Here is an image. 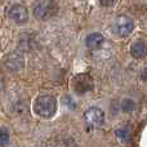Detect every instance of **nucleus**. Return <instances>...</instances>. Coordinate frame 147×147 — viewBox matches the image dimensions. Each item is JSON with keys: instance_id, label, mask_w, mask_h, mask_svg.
Returning <instances> with one entry per match:
<instances>
[{"instance_id": "obj_8", "label": "nucleus", "mask_w": 147, "mask_h": 147, "mask_svg": "<svg viewBox=\"0 0 147 147\" xmlns=\"http://www.w3.org/2000/svg\"><path fill=\"white\" fill-rule=\"evenodd\" d=\"M103 44V35L99 32H93L85 39V45L89 49H98Z\"/></svg>"}, {"instance_id": "obj_11", "label": "nucleus", "mask_w": 147, "mask_h": 147, "mask_svg": "<svg viewBox=\"0 0 147 147\" xmlns=\"http://www.w3.org/2000/svg\"><path fill=\"white\" fill-rule=\"evenodd\" d=\"M9 143V130L5 127H0V146H7Z\"/></svg>"}, {"instance_id": "obj_13", "label": "nucleus", "mask_w": 147, "mask_h": 147, "mask_svg": "<svg viewBox=\"0 0 147 147\" xmlns=\"http://www.w3.org/2000/svg\"><path fill=\"white\" fill-rule=\"evenodd\" d=\"M62 102H63V105H66V107H69V109H71V110L76 109V103L72 101V98L70 96H65L63 98H62Z\"/></svg>"}, {"instance_id": "obj_14", "label": "nucleus", "mask_w": 147, "mask_h": 147, "mask_svg": "<svg viewBox=\"0 0 147 147\" xmlns=\"http://www.w3.org/2000/svg\"><path fill=\"white\" fill-rule=\"evenodd\" d=\"M99 1H101V4L103 7H112L116 3V0H99Z\"/></svg>"}, {"instance_id": "obj_1", "label": "nucleus", "mask_w": 147, "mask_h": 147, "mask_svg": "<svg viewBox=\"0 0 147 147\" xmlns=\"http://www.w3.org/2000/svg\"><path fill=\"white\" fill-rule=\"evenodd\" d=\"M58 103L53 96H39L34 101L32 110L35 115L43 117V119H51L56 115Z\"/></svg>"}, {"instance_id": "obj_3", "label": "nucleus", "mask_w": 147, "mask_h": 147, "mask_svg": "<svg viewBox=\"0 0 147 147\" xmlns=\"http://www.w3.org/2000/svg\"><path fill=\"white\" fill-rule=\"evenodd\" d=\"M84 117H85V121L88 124L89 128L92 129H96L99 128L105 121V114L99 107H90L84 112Z\"/></svg>"}, {"instance_id": "obj_6", "label": "nucleus", "mask_w": 147, "mask_h": 147, "mask_svg": "<svg viewBox=\"0 0 147 147\" xmlns=\"http://www.w3.org/2000/svg\"><path fill=\"white\" fill-rule=\"evenodd\" d=\"M9 18L17 25H25L28 21V10L26 7L21 4H14L13 7H10L9 12H8Z\"/></svg>"}, {"instance_id": "obj_2", "label": "nucleus", "mask_w": 147, "mask_h": 147, "mask_svg": "<svg viewBox=\"0 0 147 147\" xmlns=\"http://www.w3.org/2000/svg\"><path fill=\"white\" fill-rule=\"evenodd\" d=\"M56 13H57V5L53 0H43L34 8V14L40 21L49 20Z\"/></svg>"}, {"instance_id": "obj_10", "label": "nucleus", "mask_w": 147, "mask_h": 147, "mask_svg": "<svg viewBox=\"0 0 147 147\" xmlns=\"http://www.w3.org/2000/svg\"><path fill=\"white\" fill-rule=\"evenodd\" d=\"M115 134H116V137L119 138V140L128 141V140H130V136H132V129H130L129 127H120L116 129Z\"/></svg>"}, {"instance_id": "obj_4", "label": "nucleus", "mask_w": 147, "mask_h": 147, "mask_svg": "<svg viewBox=\"0 0 147 147\" xmlns=\"http://www.w3.org/2000/svg\"><path fill=\"white\" fill-rule=\"evenodd\" d=\"M133 30H134V22L132 18L127 16H120L114 25V32L121 38L128 36Z\"/></svg>"}, {"instance_id": "obj_5", "label": "nucleus", "mask_w": 147, "mask_h": 147, "mask_svg": "<svg viewBox=\"0 0 147 147\" xmlns=\"http://www.w3.org/2000/svg\"><path fill=\"white\" fill-rule=\"evenodd\" d=\"M72 86L74 90L79 94H83L89 92L92 88H93V80L90 79L89 75H85V74H80V75H76L75 78L72 79Z\"/></svg>"}, {"instance_id": "obj_9", "label": "nucleus", "mask_w": 147, "mask_h": 147, "mask_svg": "<svg viewBox=\"0 0 147 147\" xmlns=\"http://www.w3.org/2000/svg\"><path fill=\"white\" fill-rule=\"evenodd\" d=\"M22 66H23L22 57L18 56V54H10L9 59H8V67H9L10 70L17 71V70H20Z\"/></svg>"}, {"instance_id": "obj_7", "label": "nucleus", "mask_w": 147, "mask_h": 147, "mask_svg": "<svg viewBox=\"0 0 147 147\" xmlns=\"http://www.w3.org/2000/svg\"><path fill=\"white\" fill-rule=\"evenodd\" d=\"M130 54L137 59L145 58V56H146V43H145V40L138 39V40L133 41L132 47H130Z\"/></svg>"}, {"instance_id": "obj_12", "label": "nucleus", "mask_w": 147, "mask_h": 147, "mask_svg": "<svg viewBox=\"0 0 147 147\" xmlns=\"http://www.w3.org/2000/svg\"><path fill=\"white\" fill-rule=\"evenodd\" d=\"M121 107H123V110H124L125 112H130V111H133V110L136 109V103L130 98H128V99H124V101H123Z\"/></svg>"}]
</instances>
